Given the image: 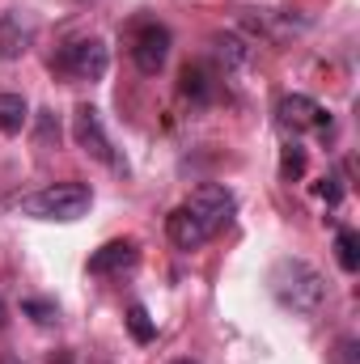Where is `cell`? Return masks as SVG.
Returning a JSON list of instances; mask_svg holds the SVG:
<instances>
[{"label": "cell", "mask_w": 360, "mask_h": 364, "mask_svg": "<svg viewBox=\"0 0 360 364\" xmlns=\"http://www.w3.org/2000/svg\"><path fill=\"white\" fill-rule=\"evenodd\" d=\"M268 284H271V296H275L284 309L301 314V318L318 314L322 301H327V279H322L318 267H309L305 259H280V263L271 267Z\"/></svg>", "instance_id": "cell-1"}, {"label": "cell", "mask_w": 360, "mask_h": 364, "mask_svg": "<svg viewBox=\"0 0 360 364\" xmlns=\"http://www.w3.org/2000/svg\"><path fill=\"white\" fill-rule=\"evenodd\" d=\"M93 208V191L85 182H51L34 195L21 199V212L34 216V220H81Z\"/></svg>", "instance_id": "cell-2"}, {"label": "cell", "mask_w": 360, "mask_h": 364, "mask_svg": "<svg viewBox=\"0 0 360 364\" xmlns=\"http://www.w3.org/2000/svg\"><path fill=\"white\" fill-rule=\"evenodd\" d=\"M51 68L68 81H102L106 68H110V51H106L102 38H77L51 60Z\"/></svg>", "instance_id": "cell-3"}, {"label": "cell", "mask_w": 360, "mask_h": 364, "mask_svg": "<svg viewBox=\"0 0 360 364\" xmlns=\"http://www.w3.org/2000/svg\"><path fill=\"white\" fill-rule=\"evenodd\" d=\"M186 208H191V216L208 229V237L212 233H221L229 220H233V191H225V186H216V182H203V186H195L191 191V199H186Z\"/></svg>", "instance_id": "cell-4"}, {"label": "cell", "mask_w": 360, "mask_h": 364, "mask_svg": "<svg viewBox=\"0 0 360 364\" xmlns=\"http://www.w3.org/2000/svg\"><path fill=\"white\" fill-rule=\"evenodd\" d=\"M132 60L144 77H157L170 60V30L162 21H144L136 34H132Z\"/></svg>", "instance_id": "cell-5"}, {"label": "cell", "mask_w": 360, "mask_h": 364, "mask_svg": "<svg viewBox=\"0 0 360 364\" xmlns=\"http://www.w3.org/2000/svg\"><path fill=\"white\" fill-rule=\"evenodd\" d=\"M73 140H77V149H81L85 157L106 161V166H119L115 153H110V136H106V127H102V114H97L93 106H77V110H73Z\"/></svg>", "instance_id": "cell-6"}, {"label": "cell", "mask_w": 360, "mask_h": 364, "mask_svg": "<svg viewBox=\"0 0 360 364\" xmlns=\"http://www.w3.org/2000/svg\"><path fill=\"white\" fill-rule=\"evenodd\" d=\"M280 123L288 132H309V127H327V110L309 97V93H284L280 106H275Z\"/></svg>", "instance_id": "cell-7"}, {"label": "cell", "mask_w": 360, "mask_h": 364, "mask_svg": "<svg viewBox=\"0 0 360 364\" xmlns=\"http://www.w3.org/2000/svg\"><path fill=\"white\" fill-rule=\"evenodd\" d=\"M140 259V246L132 237H119V242H106L102 250L90 255V272L93 275H119V272H132Z\"/></svg>", "instance_id": "cell-8"}, {"label": "cell", "mask_w": 360, "mask_h": 364, "mask_svg": "<svg viewBox=\"0 0 360 364\" xmlns=\"http://www.w3.org/2000/svg\"><path fill=\"white\" fill-rule=\"evenodd\" d=\"M166 233H170V242H174L179 250H199V246L208 242V229L191 216V208H186V203L174 208V212L166 216Z\"/></svg>", "instance_id": "cell-9"}, {"label": "cell", "mask_w": 360, "mask_h": 364, "mask_svg": "<svg viewBox=\"0 0 360 364\" xmlns=\"http://www.w3.org/2000/svg\"><path fill=\"white\" fill-rule=\"evenodd\" d=\"M26 47H30V30H26V21H21L17 13H0V64L21 60Z\"/></svg>", "instance_id": "cell-10"}, {"label": "cell", "mask_w": 360, "mask_h": 364, "mask_svg": "<svg viewBox=\"0 0 360 364\" xmlns=\"http://www.w3.org/2000/svg\"><path fill=\"white\" fill-rule=\"evenodd\" d=\"M212 55H216V64H221L225 73H233V68L246 64L250 47H246V38H238V34H212Z\"/></svg>", "instance_id": "cell-11"}, {"label": "cell", "mask_w": 360, "mask_h": 364, "mask_svg": "<svg viewBox=\"0 0 360 364\" xmlns=\"http://www.w3.org/2000/svg\"><path fill=\"white\" fill-rule=\"evenodd\" d=\"M26 123H30L26 97H21V93H0V132H4V136H17Z\"/></svg>", "instance_id": "cell-12"}, {"label": "cell", "mask_w": 360, "mask_h": 364, "mask_svg": "<svg viewBox=\"0 0 360 364\" xmlns=\"http://www.w3.org/2000/svg\"><path fill=\"white\" fill-rule=\"evenodd\" d=\"M179 81H182V93H186V97H195V102H208V97L216 93V85H212V73H208L203 64H186Z\"/></svg>", "instance_id": "cell-13"}, {"label": "cell", "mask_w": 360, "mask_h": 364, "mask_svg": "<svg viewBox=\"0 0 360 364\" xmlns=\"http://www.w3.org/2000/svg\"><path fill=\"white\" fill-rule=\"evenodd\" d=\"M335 259H339V267L352 275L360 272V237L352 233V229H344L339 237H335Z\"/></svg>", "instance_id": "cell-14"}, {"label": "cell", "mask_w": 360, "mask_h": 364, "mask_svg": "<svg viewBox=\"0 0 360 364\" xmlns=\"http://www.w3.org/2000/svg\"><path fill=\"white\" fill-rule=\"evenodd\" d=\"M127 331H132L136 343H153V339H157V326H153V318H149L144 305H132V309H127Z\"/></svg>", "instance_id": "cell-15"}, {"label": "cell", "mask_w": 360, "mask_h": 364, "mask_svg": "<svg viewBox=\"0 0 360 364\" xmlns=\"http://www.w3.org/2000/svg\"><path fill=\"white\" fill-rule=\"evenodd\" d=\"M21 314H30L38 326H51L55 318H60V309H55V301H38V296H30V301H21Z\"/></svg>", "instance_id": "cell-16"}, {"label": "cell", "mask_w": 360, "mask_h": 364, "mask_svg": "<svg viewBox=\"0 0 360 364\" xmlns=\"http://www.w3.org/2000/svg\"><path fill=\"white\" fill-rule=\"evenodd\" d=\"M301 174H305V153H301L297 144H288L284 157H280V178L292 182V178H301Z\"/></svg>", "instance_id": "cell-17"}, {"label": "cell", "mask_w": 360, "mask_h": 364, "mask_svg": "<svg viewBox=\"0 0 360 364\" xmlns=\"http://www.w3.org/2000/svg\"><path fill=\"white\" fill-rule=\"evenodd\" d=\"M51 140H60V123H55L51 110H43V119H38V144H51Z\"/></svg>", "instance_id": "cell-18"}, {"label": "cell", "mask_w": 360, "mask_h": 364, "mask_svg": "<svg viewBox=\"0 0 360 364\" xmlns=\"http://www.w3.org/2000/svg\"><path fill=\"white\" fill-rule=\"evenodd\" d=\"M356 352H360L356 339H339V343H335V364H360Z\"/></svg>", "instance_id": "cell-19"}, {"label": "cell", "mask_w": 360, "mask_h": 364, "mask_svg": "<svg viewBox=\"0 0 360 364\" xmlns=\"http://www.w3.org/2000/svg\"><path fill=\"white\" fill-rule=\"evenodd\" d=\"M318 195H322L327 203H339V199H344V186H339V178H322L318 182Z\"/></svg>", "instance_id": "cell-20"}, {"label": "cell", "mask_w": 360, "mask_h": 364, "mask_svg": "<svg viewBox=\"0 0 360 364\" xmlns=\"http://www.w3.org/2000/svg\"><path fill=\"white\" fill-rule=\"evenodd\" d=\"M0 364H21L17 356H0Z\"/></svg>", "instance_id": "cell-21"}, {"label": "cell", "mask_w": 360, "mask_h": 364, "mask_svg": "<svg viewBox=\"0 0 360 364\" xmlns=\"http://www.w3.org/2000/svg\"><path fill=\"white\" fill-rule=\"evenodd\" d=\"M0 326H4V301H0Z\"/></svg>", "instance_id": "cell-22"}, {"label": "cell", "mask_w": 360, "mask_h": 364, "mask_svg": "<svg viewBox=\"0 0 360 364\" xmlns=\"http://www.w3.org/2000/svg\"><path fill=\"white\" fill-rule=\"evenodd\" d=\"M170 364H199V360H170Z\"/></svg>", "instance_id": "cell-23"}]
</instances>
